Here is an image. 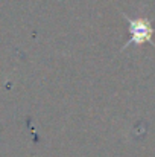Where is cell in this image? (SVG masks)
<instances>
[{
	"instance_id": "cell-1",
	"label": "cell",
	"mask_w": 155,
	"mask_h": 157,
	"mask_svg": "<svg viewBox=\"0 0 155 157\" xmlns=\"http://www.w3.org/2000/svg\"><path fill=\"white\" fill-rule=\"evenodd\" d=\"M128 25H129V40L126 41V44L123 46V49H126L128 46H142L145 43H152V35H154V28L151 25L149 20L146 18H128Z\"/></svg>"
}]
</instances>
